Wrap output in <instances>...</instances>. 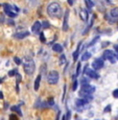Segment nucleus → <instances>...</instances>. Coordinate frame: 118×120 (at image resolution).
<instances>
[{"instance_id": "f257e3e1", "label": "nucleus", "mask_w": 118, "mask_h": 120, "mask_svg": "<svg viewBox=\"0 0 118 120\" xmlns=\"http://www.w3.org/2000/svg\"><path fill=\"white\" fill-rule=\"evenodd\" d=\"M47 14L52 18H60L62 16V6L57 2H51L47 8Z\"/></svg>"}, {"instance_id": "f03ea898", "label": "nucleus", "mask_w": 118, "mask_h": 120, "mask_svg": "<svg viewBox=\"0 0 118 120\" xmlns=\"http://www.w3.org/2000/svg\"><path fill=\"white\" fill-rule=\"evenodd\" d=\"M23 67H24V71L27 75H31L32 73L34 72V69H36V64L34 62L32 61L31 59L27 57L25 59L24 61V64H23Z\"/></svg>"}, {"instance_id": "7ed1b4c3", "label": "nucleus", "mask_w": 118, "mask_h": 120, "mask_svg": "<svg viewBox=\"0 0 118 120\" xmlns=\"http://www.w3.org/2000/svg\"><path fill=\"white\" fill-rule=\"evenodd\" d=\"M3 8H4V11H5V14L8 16H10V17H11V18L16 17V16H17V14L19 13V8H18L17 6H15V5L4 4Z\"/></svg>"}, {"instance_id": "20e7f679", "label": "nucleus", "mask_w": 118, "mask_h": 120, "mask_svg": "<svg viewBox=\"0 0 118 120\" xmlns=\"http://www.w3.org/2000/svg\"><path fill=\"white\" fill-rule=\"evenodd\" d=\"M59 78H60V75H59V72L57 71H50L49 73L47 74V82L51 85H55L57 82H59Z\"/></svg>"}, {"instance_id": "39448f33", "label": "nucleus", "mask_w": 118, "mask_h": 120, "mask_svg": "<svg viewBox=\"0 0 118 120\" xmlns=\"http://www.w3.org/2000/svg\"><path fill=\"white\" fill-rule=\"evenodd\" d=\"M103 55V59L108 60L111 64H115V62H116V57H115V53L112 51V50H105Z\"/></svg>"}, {"instance_id": "423d86ee", "label": "nucleus", "mask_w": 118, "mask_h": 120, "mask_svg": "<svg viewBox=\"0 0 118 120\" xmlns=\"http://www.w3.org/2000/svg\"><path fill=\"white\" fill-rule=\"evenodd\" d=\"M92 67H93L94 70H99L103 67V60L101 59H96L94 60V62L92 63Z\"/></svg>"}, {"instance_id": "0eeeda50", "label": "nucleus", "mask_w": 118, "mask_h": 120, "mask_svg": "<svg viewBox=\"0 0 118 120\" xmlns=\"http://www.w3.org/2000/svg\"><path fill=\"white\" fill-rule=\"evenodd\" d=\"M80 91L84 92V93H86V94L91 95L92 93H94V92H95V88L90 86V85H85V86H82V90H80Z\"/></svg>"}, {"instance_id": "6e6552de", "label": "nucleus", "mask_w": 118, "mask_h": 120, "mask_svg": "<svg viewBox=\"0 0 118 120\" xmlns=\"http://www.w3.org/2000/svg\"><path fill=\"white\" fill-rule=\"evenodd\" d=\"M85 73L88 75L89 77L93 78V79H97V78H99V75L96 73L95 70H93V69H89V68H86L85 69Z\"/></svg>"}, {"instance_id": "1a4fd4ad", "label": "nucleus", "mask_w": 118, "mask_h": 120, "mask_svg": "<svg viewBox=\"0 0 118 120\" xmlns=\"http://www.w3.org/2000/svg\"><path fill=\"white\" fill-rule=\"evenodd\" d=\"M68 19H69V11L67 10L64 14V22H63V30L67 31L68 29Z\"/></svg>"}, {"instance_id": "9d476101", "label": "nucleus", "mask_w": 118, "mask_h": 120, "mask_svg": "<svg viewBox=\"0 0 118 120\" xmlns=\"http://www.w3.org/2000/svg\"><path fill=\"white\" fill-rule=\"evenodd\" d=\"M87 102H88V101L85 100V99H83V98L76 99V100H75V105H76V107H75V108H77L78 111H80V110H82V108L84 107V105H86Z\"/></svg>"}, {"instance_id": "9b49d317", "label": "nucleus", "mask_w": 118, "mask_h": 120, "mask_svg": "<svg viewBox=\"0 0 118 120\" xmlns=\"http://www.w3.org/2000/svg\"><path fill=\"white\" fill-rule=\"evenodd\" d=\"M27 36H29V33H28V31H20V33H17V34H14V38H15V39H18V40H21V39L26 38Z\"/></svg>"}, {"instance_id": "f8f14e48", "label": "nucleus", "mask_w": 118, "mask_h": 120, "mask_svg": "<svg viewBox=\"0 0 118 120\" xmlns=\"http://www.w3.org/2000/svg\"><path fill=\"white\" fill-rule=\"evenodd\" d=\"M110 17L113 19V21H116V20H118V8H112L110 11Z\"/></svg>"}, {"instance_id": "ddd939ff", "label": "nucleus", "mask_w": 118, "mask_h": 120, "mask_svg": "<svg viewBox=\"0 0 118 120\" xmlns=\"http://www.w3.org/2000/svg\"><path fill=\"white\" fill-rule=\"evenodd\" d=\"M41 23L39 22V21H37V22H34V24L32 25V27H31V30H32V33L34 34H39L40 33V30H41Z\"/></svg>"}, {"instance_id": "4468645a", "label": "nucleus", "mask_w": 118, "mask_h": 120, "mask_svg": "<svg viewBox=\"0 0 118 120\" xmlns=\"http://www.w3.org/2000/svg\"><path fill=\"white\" fill-rule=\"evenodd\" d=\"M88 11L86 10H80V19L83 20V21H85L86 22L87 20H88Z\"/></svg>"}, {"instance_id": "2eb2a0df", "label": "nucleus", "mask_w": 118, "mask_h": 120, "mask_svg": "<svg viewBox=\"0 0 118 120\" xmlns=\"http://www.w3.org/2000/svg\"><path fill=\"white\" fill-rule=\"evenodd\" d=\"M40 82H41V75H38L34 80V91H38L39 90V87H40Z\"/></svg>"}, {"instance_id": "dca6fc26", "label": "nucleus", "mask_w": 118, "mask_h": 120, "mask_svg": "<svg viewBox=\"0 0 118 120\" xmlns=\"http://www.w3.org/2000/svg\"><path fill=\"white\" fill-rule=\"evenodd\" d=\"M82 42H80L78 43V46H77V48H76V50L74 51V53H73V60L74 61H76L77 60V57H78V53H80V47H82Z\"/></svg>"}, {"instance_id": "f3484780", "label": "nucleus", "mask_w": 118, "mask_h": 120, "mask_svg": "<svg viewBox=\"0 0 118 120\" xmlns=\"http://www.w3.org/2000/svg\"><path fill=\"white\" fill-rule=\"evenodd\" d=\"M52 50L55 52H62L63 51V47H62V45H60V44H54V45L52 46Z\"/></svg>"}, {"instance_id": "a211bd4d", "label": "nucleus", "mask_w": 118, "mask_h": 120, "mask_svg": "<svg viewBox=\"0 0 118 120\" xmlns=\"http://www.w3.org/2000/svg\"><path fill=\"white\" fill-rule=\"evenodd\" d=\"M90 57H91V53L90 52H85L82 55V61H88Z\"/></svg>"}, {"instance_id": "6ab92c4d", "label": "nucleus", "mask_w": 118, "mask_h": 120, "mask_svg": "<svg viewBox=\"0 0 118 120\" xmlns=\"http://www.w3.org/2000/svg\"><path fill=\"white\" fill-rule=\"evenodd\" d=\"M11 110L13 111V112H17L18 114L20 115V116H22V112H21V110H20V108H19V107H11Z\"/></svg>"}, {"instance_id": "aec40b11", "label": "nucleus", "mask_w": 118, "mask_h": 120, "mask_svg": "<svg viewBox=\"0 0 118 120\" xmlns=\"http://www.w3.org/2000/svg\"><path fill=\"white\" fill-rule=\"evenodd\" d=\"M85 2H86V5L89 8H92L94 6V2L92 1V0H85Z\"/></svg>"}, {"instance_id": "412c9836", "label": "nucleus", "mask_w": 118, "mask_h": 120, "mask_svg": "<svg viewBox=\"0 0 118 120\" xmlns=\"http://www.w3.org/2000/svg\"><path fill=\"white\" fill-rule=\"evenodd\" d=\"M80 82H82L83 86H85V85H89V80H88V78H86V77H83Z\"/></svg>"}, {"instance_id": "4be33fe9", "label": "nucleus", "mask_w": 118, "mask_h": 120, "mask_svg": "<svg viewBox=\"0 0 118 120\" xmlns=\"http://www.w3.org/2000/svg\"><path fill=\"white\" fill-rule=\"evenodd\" d=\"M17 73H18V71L14 69V70H11L10 72H8V75H10V76H14V75H16Z\"/></svg>"}, {"instance_id": "5701e85b", "label": "nucleus", "mask_w": 118, "mask_h": 120, "mask_svg": "<svg viewBox=\"0 0 118 120\" xmlns=\"http://www.w3.org/2000/svg\"><path fill=\"white\" fill-rule=\"evenodd\" d=\"M41 26H43V28H48V27H49V23L47 21H44L42 24H41Z\"/></svg>"}, {"instance_id": "b1692460", "label": "nucleus", "mask_w": 118, "mask_h": 120, "mask_svg": "<svg viewBox=\"0 0 118 120\" xmlns=\"http://www.w3.org/2000/svg\"><path fill=\"white\" fill-rule=\"evenodd\" d=\"M65 60H66V59H65V55L62 54L61 55V59H60V65H63V64L65 63Z\"/></svg>"}, {"instance_id": "393cba45", "label": "nucleus", "mask_w": 118, "mask_h": 120, "mask_svg": "<svg viewBox=\"0 0 118 120\" xmlns=\"http://www.w3.org/2000/svg\"><path fill=\"white\" fill-rule=\"evenodd\" d=\"M14 61H15V63L17 64V65H20V64H21V60H20L19 57H14Z\"/></svg>"}, {"instance_id": "a878e982", "label": "nucleus", "mask_w": 118, "mask_h": 120, "mask_svg": "<svg viewBox=\"0 0 118 120\" xmlns=\"http://www.w3.org/2000/svg\"><path fill=\"white\" fill-rule=\"evenodd\" d=\"M40 40H41V42L46 43V39H45V36H44V34H41V36H40Z\"/></svg>"}, {"instance_id": "bb28decb", "label": "nucleus", "mask_w": 118, "mask_h": 120, "mask_svg": "<svg viewBox=\"0 0 118 120\" xmlns=\"http://www.w3.org/2000/svg\"><path fill=\"white\" fill-rule=\"evenodd\" d=\"M76 88H77V80L74 79V82H73V86H72V90L73 91H75Z\"/></svg>"}, {"instance_id": "cd10ccee", "label": "nucleus", "mask_w": 118, "mask_h": 120, "mask_svg": "<svg viewBox=\"0 0 118 120\" xmlns=\"http://www.w3.org/2000/svg\"><path fill=\"white\" fill-rule=\"evenodd\" d=\"M113 96H114L115 98H118V89H116V90H114V91H113Z\"/></svg>"}, {"instance_id": "c85d7f7f", "label": "nucleus", "mask_w": 118, "mask_h": 120, "mask_svg": "<svg viewBox=\"0 0 118 120\" xmlns=\"http://www.w3.org/2000/svg\"><path fill=\"white\" fill-rule=\"evenodd\" d=\"M80 64H78V65H77V69H76V76L80 74Z\"/></svg>"}, {"instance_id": "c756f323", "label": "nucleus", "mask_w": 118, "mask_h": 120, "mask_svg": "<svg viewBox=\"0 0 118 120\" xmlns=\"http://www.w3.org/2000/svg\"><path fill=\"white\" fill-rule=\"evenodd\" d=\"M66 118L67 119H70V111H68V112H67V115H66Z\"/></svg>"}, {"instance_id": "7c9ffc66", "label": "nucleus", "mask_w": 118, "mask_h": 120, "mask_svg": "<svg viewBox=\"0 0 118 120\" xmlns=\"http://www.w3.org/2000/svg\"><path fill=\"white\" fill-rule=\"evenodd\" d=\"M109 111H111V105H108V107L105 109V112H109Z\"/></svg>"}, {"instance_id": "2f4dec72", "label": "nucleus", "mask_w": 118, "mask_h": 120, "mask_svg": "<svg viewBox=\"0 0 118 120\" xmlns=\"http://www.w3.org/2000/svg\"><path fill=\"white\" fill-rule=\"evenodd\" d=\"M10 118H11V120H16V117L14 116V115H11V117H10Z\"/></svg>"}, {"instance_id": "473e14b6", "label": "nucleus", "mask_w": 118, "mask_h": 120, "mask_svg": "<svg viewBox=\"0 0 118 120\" xmlns=\"http://www.w3.org/2000/svg\"><path fill=\"white\" fill-rule=\"evenodd\" d=\"M3 98V94H2V92H0V99Z\"/></svg>"}, {"instance_id": "72a5a7b5", "label": "nucleus", "mask_w": 118, "mask_h": 120, "mask_svg": "<svg viewBox=\"0 0 118 120\" xmlns=\"http://www.w3.org/2000/svg\"><path fill=\"white\" fill-rule=\"evenodd\" d=\"M115 50H116L117 53H118V45H115Z\"/></svg>"}, {"instance_id": "f704fd0d", "label": "nucleus", "mask_w": 118, "mask_h": 120, "mask_svg": "<svg viewBox=\"0 0 118 120\" xmlns=\"http://www.w3.org/2000/svg\"><path fill=\"white\" fill-rule=\"evenodd\" d=\"M68 2H69V4H73V1H72V0H68Z\"/></svg>"}, {"instance_id": "c9c22d12", "label": "nucleus", "mask_w": 118, "mask_h": 120, "mask_svg": "<svg viewBox=\"0 0 118 120\" xmlns=\"http://www.w3.org/2000/svg\"><path fill=\"white\" fill-rule=\"evenodd\" d=\"M115 57H116V60H118V53H117V54H115Z\"/></svg>"}, {"instance_id": "e433bc0d", "label": "nucleus", "mask_w": 118, "mask_h": 120, "mask_svg": "<svg viewBox=\"0 0 118 120\" xmlns=\"http://www.w3.org/2000/svg\"><path fill=\"white\" fill-rule=\"evenodd\" d=\"M72 1H73V0H72Z\"/></svg>"}]
</instances>
